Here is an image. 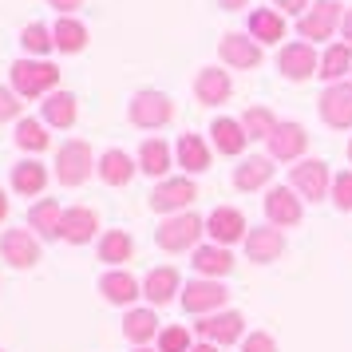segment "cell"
Returning a JSON list of instances; mask_svg holds the SVG:
<instances>
[{
    "instance_id": "obj_39",
    "label": "cell",
    "mask_w": 352,
    "mask_h": 352,
    "mask_svg": "<svg viewBox=\"0 0 352 352\" xmlns=\"http://www.w3.org/2000/svg\"><path fill=\"white\" fill-rule=\"evenodd\" d=\"M159 352H190V333L175 324V329H162L159 333Z\"/></svg>"
},
{
    "instance_id": "obj_9",
    "label": "cell",
    "mask_w": 352,
    "mask_h": 352,
    "mask_svg": "<svg viewBox=\"0 0 352 352\" xmlns=\"http://www.w3.org/2000/svg\"><path fill=\"white\" fill-rule=\"evenodd\" d=\"M226 285L222 281H186L182 289V309L186 313H210V309H222L226 305Z\"/></svg>"
},
{
    "instance_id": "obj_37",
    "label": "cell",
    "mask_w": 352,
    "mask_h": 352,
    "mask_svg": "<svg viewBox=\"0 0 352 352\" xmlns=\"http://www.w3.org/2000/svg\"><path fill=\"white\" fill-rule=\"evenodd\" d=\"M16 146L20 151H44V146H48V131H44V123H36V119H20L16 123Z\"/></svg>"
},
{
    "instance_id": "obj_46",
    "label": "cell",
    "mask_w": 352,
    "mask_h": 352,
    "mask_svg": "<svg viewBox=\"0 0 352 352\" xmlns=\"http://www.w3.org/2000/svg\"><path fill=\"white\" fill-rule=\"evenodd\" d=\"M245 4H250V0H218V8H230V12H234V8H245Z\"/></svg>"
},
{
    "instance_id": "obj_41",
    "label": "cell",
    "mask_w": 352,
    "mask_h": 352,
    "mask_svg": "<svg viewBox=\"0 0 352 352\" xmlns=\"http://www.w3.org/2000/svg\"><path fill=\"white\" fill-rule=\"evenodd\" d=\"M241 352H277V340L270 333H250L241 340Z\"/></svg>"
},
{
    "instance_id": "obj_10",
    "label": "cell",
    "mask_w": 352,
    "mask_h": 352,
    "mask_svg": "<svg viewBox=\"0 0 352 352\" xmlns=\"http://www.w3.org/2000/svg\"><path fill=\"white\" fill-rule=\"evenodd\" d=\"M305 146H309V135L301 123H277V131L270 135V159L293 162L305 155Z\"/></svg>"
},
{
    "instance_id": "obj_33",
    "label": "cell",
    "mask_w": 352,
    "mask_h": 352,
    "mask_svg": "<svg viewBox=\"0 0 352 352\" xmlns=\"http://www.w3.org/2000/svg\"><path fill=\"white\" fill-rule=\"evenodd\" d=\"M139 166H143L146 175H166L170 170V146L162 143V139H146L143 151H139Z\"/></svg>"
},
{
    "instance_id": "obj_27",
    "label": "cell",
    "mask_w": 352,
    "mask_h": 352,
    "mask_svg": "<svg viewBox=\"0 0 352 352\" xmlns=\"http://www.w3.org/2000/svg\"><path fill=\"white\" fill-rule=\"evenodd\" d=\"M60 218H64V210H60L56 198H44V202H36V206L28 210L32 230H40L44 238H60Z\"/></svg>"
},
{
    "instance_id": "obj_35",
    "label": "cell",
    "mask_w": 352,
    "mask_h": 352,
    "mask_svg": "<svg viewBox=\"0 0 352 352\" xmlns=\"http://www.w3.org/2000/svg\"><path fill=\"white\" fill-rule=\"evenodd\" d=\"M131 254H135V241H131L123 230H111L107 238L99 241V261H111V265H119V261H127Z\"/></svg>"
},
{
    "instance_id": "obj_24",
    "label": "cell",
    "mask_w": 352,
    "mask_h": 352,
    "mask_svg": "<svg viewBox=\"0 0 352 352\" xmlns=\"http://www.w3.org/2000/svg\"><path fill=\"white\" fill-rule=\"evenodd\" d=\"M250 32H254L257 44H273L285 36V16L273 8H257V12H250Z\"/></svg>"
},
{
    "instance_id": "obj_23",
    "label": "cell",
    "mask_w": 352,
    "mask_h": 352,
    "mask_svg": "<svg viewBox=\"0 0 352 352\" xmlns=\"http://www.w3.org/2000/svg\"><path fill=\"white\" fill-rule=\"evenodd\" d=\"M210 135H214V146H218L222 155H241V151H245V143H250V135L241 131L238 119H214Z\"/></svg>"
},
{
    "instance_id": "obj_30",
    "label": "cell",
    "mask_w": 352,
    "mask_h": 352,
    "mask_svg": "<svg viewBox=\"0 0 352 352\" xmlns=\"http://www.w3.org/2000/svg\"><path fill=\"white\" fill-rule=\"evenodd\" d=\"M175 155H178V166H186L190 175H198V170H206L210 166V151H206V143H202L198 135H182Z\"/></svg>"
},
{
    "instance_id": "obj_25",
    "label": "cell",
    "mask_w": 352,
    "mask_h": 352,
    "mask_svg": "<svg viewBox=\"0 0 352 352\" xmlns=\"http://www.w3.org/2000/svg\"><path fill=\"white\" fill-rule=\"evenodd\" d=\"M143 289H146L143 297L151 305H166L178 293V270H170V265H166V270H151V273H146V285Z\"/></svg>"
},
{
    "instance_id": "obj_19",
    "label": "cell",
    "mask_w": 352,
    "mask_h": 352,
    "mask_svg": "<svg viewBox=\"0 0 352 352\" xmlns=\"http://www.w3.org/2000/svg\"><path fill=\"white\" fill-rule=\"evenodd\" d=\"M230 91H234V83H230V76L218 72V67H202L198 80H194V96L202 99V103H226Z\"/></svg>"
},
{
    "instance_id": "obj_40",
    "label": "cell",
    "mask_w": 352,
    "mask_h": 352,
    "mask_svg": "<svg viewBox=\"0 0 352 352\" xmlns=\"http://www.w3.org/2000/svg\"><path fill=\"white\" fill-rule=\"evenodd\" d=\"M333 202H336V210H344V214L352 210V170H340V175L333 178Z\"/></svg>"
},
{
    "instance_id": "obj_5",
    "label": "cell",
    "mask_w": 352,
    "mask_h": 352,
    "mask_svg": "<svg viewBox=\"0 0 352 352\" xmlns=\"http://www.w3.org/2000/svg\"><path fill=\"white\" fill-rule=\"evenodd\" d=\"M277 72L289 76V80H309V76H317L320 60H317V52H313V44H305V40L285 44L281 56H277Z\"/></svg>"
},
{
    "instance_id": "obj_1",
    "label": "cell",
    "mask_w": 352,
    "mask_h": 352,
    "mask_svg": "<svg viewBox=\"0 0 352 352\" xmlns=\"http://www.w3.org/2000/svg\"><path fill=\"white\" fill-rule=\"evenodd\" d=\"M60 83V67L48 60H16L12 64V91L24 99L52 96V87Z\"/></svg>"
},
{
    "instance_id": "obj_36",
    "label": "cell",
    "mask_w": 352,
    "mask_h": 352,
    "mask_svg": "<svg viewBox=\"0 0 352 352\" xmlns=\"http://www.w3.org/2000/svg\"><path fill=\"white\" fill-rule=\"evenodd\" d=\"M241 131H245L250 139H265V143H270V135L277 131V119H273V111H265V107H250V111L241 115Z\"/></svg>"
},
{
    "instance_id": "obj_11",
    "label": "cell",
    "mask_w": 352,
    "mask_h": 352,
    "mask_svg": "<svg viewBox=\"0 0 352 352\" xmlns=\"http://www.w3.org/2000/svg\"><path fill=\"white\" fill-rule=\"evenodd\" d=\"M198 198V186L190 178H166L151 190V206L155 210H186Z\"/></svg>"
},
{
    "instance_id": "obj_8",
    "label": "cell",
    "mask_w": 352,
    "mask_h": 352,
    "mask_svg": "<svg viewBox=\"0 0 352 352\" xmlns=\"http://www.w3.org/2000/svg\"><path fill=\"white\" fill-rule=\"evenodd\" d=\"M0 254H4L8 265H16V270H32L36 261H40V241L28 230H8L0 238Z\"/></svg>"
},
{
    "instance_id": "obj_29",
    "label": "cell",
    "mask_w": 352,
    "mask_h": 352,
    "mask_svg": "<svg viewBox=\"0 0 352 352\" xmlns=\"http://www.w3.org/2000/svg\"><path fill=\"white\" fill-rule=\"evenodd\" d=\"M352 67V48L349 44H333V48L320 56V80H329V83H344V72Z\"/></svg>"
},
{
    "instance_id": "obj_3",
    "label": "cell",
    "mask_w": 352,
    "mask_h": 352,
    "mask_svg": "<svg viewBox=\"0 0 352 352\" xmlns=\"http://www.w3.org/2000/svg\"><path fill=\"white\" fill-rule=\"evenodd\" d=\"M91 146L80 143V139H72V143L60 146V159H56V178L64 182V186H80L83 178L91 175Z\"/></svg>"
},
{
    "instance_id": "obj_16",
    "label": "cell",
    "mask_w": 352,
    "mask_h": 352,
    "mask_svg": "<svg viewBox=\"0 0 352 352\" xmlns=\"http://www.w3.org/2000/svg\"><path fill=\"white\" fill-rule=\"evenodd\" d=\"M265 218L273 226H297L301 222V202H297V194L289 190V186H273L265 194Z\"/></svg>"
},
{
    "instance_id": "obj_42",
    "label": "cell",
    "mask_w": 352,
    "mask_h": 352,
    "mask_svg": "<svg viewBox=\"0 0 352 352\" xmlns=\"http://www.w3.org/2000/svg\"><path fill=\"white\" fill-rule=\"evenodd\" d=\"M16 115H20L16 91H8V87H0V123H8V119H16Z\"/></svg>"
},
{
    "instance_id": "obj_44",
    "label": "cell",
    "mask_w": 352,
    "mask_h": 352,
    "mask_svg": "<svg viewBox=\"0 0 352 352\" xmlns=\"http://www.w3.org/2000/svg\"><path fill=\"white\" fill-rule=\"evenodd\" d=\"M48 4L56 8V12H64V16H72L76 8H83V0H48Z\"/></svg>"
},
{
    "instance_id": "obj_50",
    "label": "cell",
    "mask_w": 352,
    "mask_h": 352,
    "mask_svg": "<svg viewBox=\"0 0 352 352\" xmlns=\"http://www.w3.org/2000/svg\"><path fill=\"white\" fill-rule=\"evenodd\" d=\"M349 159H352V143H349Z\"/></svg>"
},
{
    "instance_id": "obj_26",
    "label": "cell",
    "mask_w": 352,
    "mask_h": 352,
    "mask_svg": "<svg viewBox=\"0 0 352 352\" xmlns=\"http://www.w3.org/2000/svg\"><path fill=\"white\" fill-rule=\"evenodd\" d=\"M131 175H135V162L123 151H103L99 155V178L107 186H123V182H131Z\"/></svg>"
},
{
    "instance_id": "obj_22",
    "label": "cell",
    "mask_w": 352,
    "mask_h": 352,
    "mask_svg": "<svg viewBox=\"0 0 352 352\" xmlns=\"http://www.w3.org/2000/svg\"><path fill=\"white\" fill-rule=\"evenodd\" d=\"M48 186V170H44V162H36V159H24L12 166V190L16 194H40Z\"/></svg>"
},
{
    "instance_id": "obj_38",
    "label": "cell",
    "mask_w": 352,
    "mask_h": 352,
    "mask_svg": "<svg viewBox=\"0 0 352 352\" xmlns=\"http://www.w3.org/2000/svg\"><path fill=\"white\" fill-rule=\"evenodd\" d=\"M20 44H24V52H32V56H44V52L56 48V40H52V32L44 24H28V28L20 32Z\"/></svg>"
},
{
    "instance_id": "obj_6",
    "label": "cell",
    "mask_w": 352,
    "mask_h": 352,
    "mask_svg": "<svg viewBox=\"0 0 352 352\" xmlns=\"http://www.w3.org/2000/svg\"><path fill=\"white\" fill-rule=\"evenodd\" d=\"M320 119L336 131L352 127V83H329L324 87V96H320Z\"/></svg>"
},
{
    "instance_id": "obj_47",
    "label": "cell",
    "mask_w": 352,
    "mask_h": 352,
    "mask_svg": "<svg viewBox=\"0 0 352 352\" xmlns=\"http://www.w3.org/2000/svg\"><path fill=\"white\" fill-rule=\"evenodd\" d=\"M8 218V198H4V190H0V222Z\"/></svg>"
},
{
    "instance_id": "obj_43",
    "label": "cell",
    "mask_w": 352,
    "mask_h": 352,
    "mask_svg": "<svg viewBox=\"0 0 352 352\" xmlns=\"http://www.w3.org/2000/svg\"><path fill=\"white\" fill-rule=\"evenodd\" d=\"M273 4H277V8H281V16H285V12H309V0H273Z\"/></svg>"
},
{
    "instance_id": "obj_21",
    "label": "cell",
    "mask_w": 352,
    "mask_h": 352,
    "mask_svg": "<svg viewBox=\"0 0 352 352\" xmlns=\"http://www.w3.org/2000/svg\"><path fill=\"white\" fill-rule=\"evenodd\" d=\"M190 265L198 273H206V277H214V281H218L222 273L234 270V257H230V250H226V245H198Z\"/></svg>"
},
{
    "instance_id": "obj_32",
    "label": "cell",
    "mask_w": 352,
    "mask_h": 352,
    "mask_svg": "<svg viewBox=\"0 0 352 352\" xmlns=\"http://www.w3.org/2000/svg\"><path fill=\"white\" fill-rule=\"evenodd\" d=\"M44 119L52 127H72L76 123V96L72 91H52L44 103Z\"/></svg>"
},
{
    "instance_id": "obj_13",
    "label": "cell",
    "mask_w": 352,
    "mask_h": 352,
    "mask_svg": "<svg viewBox=\"0 0 352 352\" xmlns=\"http://www.w3.org/2000/svg\"><path fill=\"white\" fill-rule=\"evenodd\" d=\"M241 313H214V317H202L198 320V333H202V340L206 344H230V340H238L241 336Z\"/></svg>"
},
{
    "instance_id": "obj_14",
    "label": "cell",
    "mask_w": 352,
    "mask_h": 352,
    "mask_svg": "<svg viewBox=\"0 0 352 352\" xmlns=\"http://www.w3.org/2000/svg\"><path fill=\"white\" fill-rule=\"evenodd\" d=\"M281 250H285V238H281V230H273V226H257V230L245 234V254H250V261H257V265L281 257Z\"/></svg>"
},
{
    "instance_id": "obj_7",
    "label": "cell",
    "mask_w": 352,
    "mask_h": 352,
    "mask_svg": "<svg viewBox=\"0 0 352 352\" xmlns=\"http://www.w3.org/2000/svg\"><path fill=\"white\" fill-rule=\"evenodd\" d=\"M166 119H170V99L162 96V91H139V96L131 99V123L135 127L155 131Z\"/></svg>"
},
{
    "instance_id": "obj_31",
    "label": "cell",
    "mask_w": 352,
    "mask_h": 352,
    "mask_svg": "<svg viewBox=\"0 0 352 352\" xmlns=\"http://www.w3.org/2000/svg\"><path fill=\"white\" fill-rule=\"evenodd\" d=\"M52 40H56V48L60 52H83V44H87V28H83L80 20L60 16L56 20V28H52Z\"/></svg>"
},
{
    "instance_id": "obj_49",
    "label": "cell",
    "mask_w": 352,
    "mask_h": 352,
    "mask_svg": "<svg viewBox=\"0 0 352 352\" xmlns=\"http://www.w3.org/2000/svg\"><path fill=\"white\" fill-rule=\"evenodd\" d=\"M135 352H151V349H135Z\"/></svg>"
},
{
    "instance_id": "obj_15",
    "label": "cell",
    "mask_w": 352,
    "mask_h": 352,
    "mask_svg": "<svg viewBox=\"0 0 352 352\" xmlns=\"http://www.w3.org/2000/svg\"><path fill=\"white\" fill-rule=\"evenodd\" d=\"M96 230H99V218H96V210H87V206H72V210H64V218H60V238L72 241V245L91 241Z\"/></svg>"
},
{
    "instance_id": "obj_17",
    "label": "cell",
    "mask_w": 352,
    "mask_h": 352,
    "mask_svg": "<svg viewBox=\"0 0 352 352\" xmlns=\"http://www.w3.org/2000/svg\"><path fill=\"white\" fill-rule=\"evenodd\" d=\"M222 60L230 67H257L261 64V44L241 32H230L222 36Z\"/></svg>"
},
{
    "instance_id": "obj_34",
    "label": "cell",
    "mask_w": 352,
    "mask_h": 352,
    "mask_svg": "<svg viewBox=\"0 0 352 352\" xmlns=\"http://www.w3.org/2000/svg\"><path fill=\"white\" fill-rule=\"evenodd\" d=\"M155 329H159V320H155V309H131L127 317H123V333H127L135 344L151 340V336H155Z\"/></svg>"
},
{
    "instance_id": "obj_12",
    "label": "cell",
    "mask_w": 352,
    "mask_h": 352,
    "mask_svg": "<svg viewBox=\"0 0 352 352\" xmlns=\"http://www.w3.org/2000/svg\"><path fill=\"white\" fill-rule=\"evenodd\" d=\"M289 178H293V190L305 194V198H313V202L329 194V166H324V162H317V159L297 162Z\"/></svg>"
},
{
    "instance_id": "obj_4",
    "label": "cell",
    "mask_w": 352,
    "mask_h": 352,
    "mask_svg": "<svg viewBox=\"0 0 352 352\" xmlns=\"http://www.w3.org/2000/svg\"><path fill=\"white\" fill-rule=\"evenodd\" d=\"M340 20L344 16H340L336 0H313V8L297 20V32H301V40H329Z\"/></svg>"
},
{
    "instance_id": "obj_18",
    "label": "cell",
    "mask_w": 352,
    "mask_h": 352,
    "mask_svg": "<svg viewBox=\"0 0 352 352\" xmlns=\"http://www.w3.org/2000/svg\"><path fill=\"white\" fill-rule=\"evenodd\" d=\"M210 234H214V245H230V241L245 238V218H241L238 210L230 206H218L214 214H210Z\"/></svg>"
},
{
    "instance_id": "obj_2",
    "label": "cell",
    "mask_w": 352,
    "mask_h": 352,
    "mask_svg": "<svg viewBox=\"0 0 352 352\" xmlns=\"http://www.w3.org/2000/svg\"><path fill=\"white\" fill-rule=\"evenodd\" d=\"M198 234H202V218L190 214V210H182V214H175V218H166L159 226V245L166 254H182V250H190L198 241Z\"/></svg>"
},
{
    "instance_id": "obj_20",
    "label": "cell",
    "mask_w": 352,
    "mask_h": 352,
    "mask_svg": "<svg viewBox=\"0 0 352 352\" xmlns=\"http://www.w3.org/2000/svg\"><path fill=\"white\" fill-rule=\"evenodd\" d=\"M270 178H273V159L270 155H254V159H245L234 170V186L238 190H261Z\"/></svg>"
},
{
    "instance_id": "obj_45",
    "label": "cell",
    "mask_w": 352,
    "mask_h": 352,
    "mask_svg": "<svg viewBox=\"0 0 352 352\" xmlns=\"http://www.w3.org/2000/svg\"><path fill=\"white\" fill-rule=\"evenodd\" d=\"M340 28H344V44H352V8L344 12V20H340Z\"/></svg>"
},
{
    "instance_id": "obj_48",
    "label": "cell",
    "mask_w": 352,
    "mask_h": 352,
    "mask_svg": "<svg viewBox=\"0 0 352 352\" xmlns=\"http://www.w3.org/2000/svg\"><path fill=\"white\" fill-rule=\"evenodd\" d=\"M190 352H218V349H214V344H194Z\"/></svg>"
},
{
    "instance_id": "obj_28",
    "label": "cell",
    "mask_w": 352,
    "mask_h": 352,
    "mask_svg": "<svg viewBox=\"0 0 352 352\" xmlns=\"http://www.w3.org/2000/svg\"><path fill=\"white\" fill-rule=\"evenodd\" d=\"M99 289H103V297H107L111 305H127V301L139 297V281H135L131 273H123V270L107 273V277L99 281Z\"/></svg>"
}]
</instances>
